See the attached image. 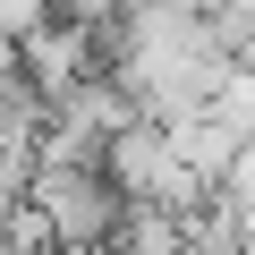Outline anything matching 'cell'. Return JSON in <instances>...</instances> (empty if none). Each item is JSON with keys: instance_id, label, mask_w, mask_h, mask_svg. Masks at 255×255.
<instances>
[{"instance_id": "cell-1", "label": "cell", "mask_w": 255, "mask_h": 255, "mask_svg": "<svg viewBox=\"0 0 255 255\" xmlns=\"http://www.w3.org/2000/svg\"><path fill=\"white\" fill-rule=\"evenodd\" d=\"M26 204H34V221H43V238L60 255H102L119 238V221L136 213V196H128V179L111 170V153H68V145L34 153Z\"/></svg>"}]
</instances>
